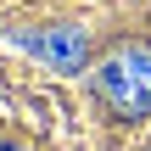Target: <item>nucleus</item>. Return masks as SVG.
<instances>
[{"label": "nucleus", "instance_id": "obj_1", "mask_svg": "<svg viewBox=\"0 0 151 151\" xmlns=\"http://www.w3.org/2000/svg\"><path fill=\"white\" fill-rule=\"evenodd\" d=\"M95 95L118 118H146L151 112V45H118L95 67Z\"/></svg>", "mask_w": 151, "mask_h": 151}, {"label": "nucleus", "instance_id": "obj_2", "mask_svg": "<svg viewBox=\"0 0 151 151\" xmlns=\"http://www.w3.org/2000/svg\"><path fill=\"white\" fill-rule=\"evenodd\" d=\"M39 50H50L62 67H78V56H84V39L67 28V34H56V39H39Z\"/></svg>", "mask_w": 151, "mask_h": 151}, {"label": "nucleus", "instance_id": "obj_3", "mask_svg": "<svg viewBox=\"0 0 151 151\" xmlns=\"http://www.w3.org/2000/svg\"><path fill=\"white\" fill-rule=\"evenodd\" d=\"M0 151H11V146H0Z\"/></svg>", "mask_w": 151, "mask_h": 151}]
</instances>
